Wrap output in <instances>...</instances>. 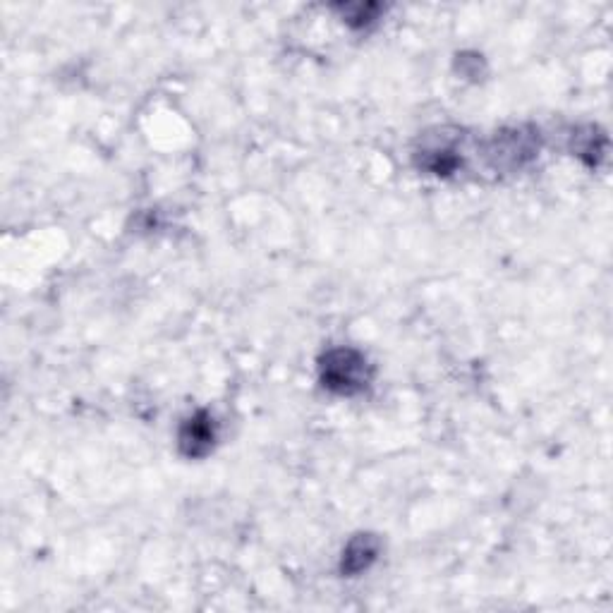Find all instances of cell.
Masks as SVG:
<instances>
[{
  "label": "cell",
  "instance_id": "cell-3",
  "mask_svg": "<svg viewBox=\"0 0 613 613\" xmlns=\"http://www.w3.org/2000/svg\"><path fill=\"white\" fill-rule=\"evenodd\" d=\"M376 549H379V544H376V539L369 537V534H362V537L352 539L343 554V573L355 575L362 573L364 568H369V563L376 558Z\"/></svg>",
  "mask_w": 613,
  "mask_h": 613
},
{
  "label": "cell",
  "instance_id": "cell-2",
  "mask_svg": "<svg viewBox=\"0 0 613 613\" xmlns=\"http://www.w3.org/2000/svg\"><path fill=\"white\" fill-rule=\"evenodd\" d=\"M216 439L214 420H211L206 412H197L185 422V427L180 429V448L182 453L190 455V458H202L211 451Z\"/></svg>",
  "mask_w": 613,
  "mask_h": 613
},
{
  "label": "cell",
  "instance_id": "cell-1",
  "mask_svg": "<svg viewBox=\"0 0 613 613\" xmlns=\"http://www.w3.org/2000/svg\"><path fill=\"white\" fill-rule=\"evenodd\" d=\"M367 379V360L355 350H333L321 364L324 386L336 393H343V396L362 391L367 386Z\"/></svg>",
  "mask_w": 613,
  "mask_h": 613
}]
</instances>
